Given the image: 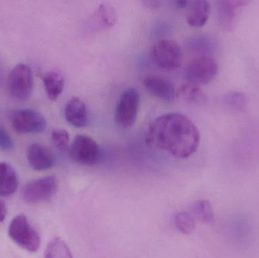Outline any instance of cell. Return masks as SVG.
<instances>
[{"label":"cell","mask_w":259,"mask_h":258,"mask_svg":"<svg viewBox=\"0 0 259 258\" xmlns=\"http://www.w3.org/2000/svg\"><path fill=\"white\" fill-rule=\"evenodd\" d=\"M146 142L177 159H184L196 152L200 142V133L194 123L185 115L168 113L158 117L149 126Z\"/></svg>","instance_id":"1"},{"label":"cell","mask_w":259,"mask_h":258,"mask_svg":"<svg viewBox=\"0 0 259 258\" xmlns=\"http://www.w3.org/2000/svg\"><path fill=\"white\" fill-rule=\"evenodd\" d=\"M9 237L18 246L30 252H36L40 246V236L24 215L15 217L9 228Z\"/></svg>","instance_id":"2"},{"label":"cell","mask_w":259,"mask_h":258,"mask_svg":"<svg viewBox=\"0 0 259 258\" xmlns=\"http://www.w3.org/2000/svg\"><path fill=\"white\" fill-rule=\"evenodd\" d=\"M152 56L158 67L167 71L178 69L184 62L182 48L171 39L158 41L152 47Z\"/></svg>","instance_id":"3"},{"label":"cell","mask_w":259,"mask_h":258,"mask_svg":"<svg viewBox=\"0 0 259 258\" xmlns=\"http://www.w3.org/2000/svg\"><path fill=\"white\" fill-rule=\"evenodd\" d=\"M219 65L210 56H197L187 65L185 77L190 84L200 86L210 83L217 75Z\"/></svg>","instance_id":"4"},{"label":"cell","mask_w":259,"mask_h":258,"mask_svg":"<svg viewBox=\"0 0 259 258\" xmlns=\"http://www.w3.org/2000/svg\"><path fill=\"white\" fill-rule=\"evenodd\" d=\"M69 150L73 161L84 166L97 165L101 157V151L98 143L87 135H77L71 143Z\"/></svg>","instance_id":"5"},{"label":"cell","mask_w":259,"mask_h":258,"mask_svg":"<svg viewBox=\"0 0 259 258\" xmlns=\"http://www.w3.org/2000/svg\"><path fill=\"white\" fill-rule=\"evenodd\" d=\"M33 80L31 69L27 65H16L8 77V89L14 98L20 101L27 99L33 90Z\"/></svg>","instance_id":"6"},{"label":"cell","mask_w":259,"mask_h":258,"mask_svg":"<svg viewBox=\"0 0 259 258\" xmlns=\"http://www.w3.org/2000/svg\"><path fill=\"white\" fill-rule=\"evenodd\" d=\"M140 102V94L137 89L128 88L123 92L115 110V121L119 127L127 129L134 125L137 120Z\"/></svg>","instance_id":"7"},{"label":"cell","mask_w":259,"mask_h":258,"mask_svg":"<svg viewBox=\"0 0 259 258\" xmlns=\"http://www.w3.org/2000/svg\"><path fill=\"white\" fill-rule=\"evenodd\" d=\"M11 124L20 133H42L47 128V120L44 115L33 109H21L11 112Z\"/></svg>","instance_id":"8"},{"label":"cell","mask_w":259,"mask_h":258,"mask_svg":"<svg viewBox=\"0 0 259 258\" xmlns=\"http://www.w3.org/2000/svg\"><path fill=\"white\" fill-rule=\"evenodd\" d=\"M58 182L53 176L38 179L27 183L22 191V197L27 203L42 202L50 199L56 193Z\"/></svg>","instance_id":"9"},{"label":"cell","mask_w":259,"mask_h":258,"mask_svg":"<svg viewBox=\"0 0 259 258\" xmlns=\"http://www.w3.org/2000/svg\"><path fill=\"white\" fill-rule=\"evenodd\" d=\"M26 154L29 165L34 171H47L56 164V157L53 151L39 143L29 145Z\"/></svg>","instance_id":"10"},{"label":"cell","mask_w":259,"mask_h":258,"mask_svg":"<svg viewBox=\"0 0 259 258\" xmlns=\"http://www.w3.org/2000/svg\"><path fill=\"white\" fill-rule=\"evenodd\" d=\"M145 87L154 96L165 101H173L177 97L173 83L161 76H148L144 79Z\"/></svg>","instance_id":"11"},{"label":"cell","mask_w":259,"mask_h":258,"mask_svg":"<svg viewBox=\"0 0 259 258\" xmlns=\"http://www.w3.org/2000/svg\"><path fill=\"white\" fill-rule=\"evenodd\" d=\"M249 2L238 1V0L219 2L217 8V15L221 27L224 30H232L239 12Z\"/></svg>","instance_id":"12"},{"label":"cell","mask_w":259,"mask_h":258,"mask_svg":"<svg viewBox=\"0 0 259 258\" xmlns=\"http://www.w3.org/2000/svg\"><path fill=\"white\" fill-rule=\"evenodd\" d=\"M65 116L69 124L77 128H82L88 125V115L86 106L77 97H72L66 103Z\"/></svg>","instance_id":"13"},{"label":"cell","mask_w":259,"mask_h":258,"mask_svg":"<svg viewBox=\"0 0 259 258\" xmlns=\"http://www.w3.org/2000/svg\"><path fill=\"white\" fill-rule=\"evenodd\" d=\"M210 15V4L205 0L190 2L187 7V21L193 27H202Z\"/></svg>","instance_id":"14"},{"label":"cell","mask_w":259,"mask_h":258,"mask_svg":"<svg viewBox=\"0 0 259 258\" xmlns=\"http://www.w3.org/2000/svg\"><path fill=\"white\" fill-rule=\"evenodd\" d=\"M42 82L47 96L52 101H56L65 87V77L59 70L48 71L42 75Z\"/></svg>","instance_id":"15"},{"label":"cell","mask_w":259,"mask_h":258,"mask_svg":"<svg viewBox=\"0 0 259 258\" xmlns=\"http://www.w3.org/2000/svg\"><path fill=\"white\" fill-rule=\"evenodd\" d=\"M18 186L16 172L11 165L0 162V195L9 197L13 195Z\"/></svg>","instance_id":"16"},{"label":"cell","mask_w":259,"mask_h":258,"mask_svg":"<svg viewBox=\"0 0 259 258\" xmlns=\"http://www.w3.org/2000/svg\"><path fill=\"white\" fill-rule=\"evenodd\" d=\"M117 15L115 9L107 3H103L99 6L98 9L93 15V21L100 29L110 28L116 22Z\"/></svg>","instance_id":"17"},{"label":"cell","mask_w":259,"mask_h":258,"mask_svg":"<svg viewBox=\"0 0 259 258\" xmlns=\"http://www.w3.org/2000/svg\"><path fill=\"white\" fill-rule=\"evenodd\" d=\"M177 97L196 106H205L208 101L206 95L199 86L193 84L185 85L180 88L177 92Z\"/></svg>","instance_id":"18"},{"label":"cell","mask_w":259,"mask_h":258,"mask_svg":"<svg viewBox=\"0 0 259 258\" xmlns=\"http://www.w3.org/2000/svg\"><path fill=\"white\" fill-rule=\"evenodd\" d=\"M193 218L206 224H211L215 221L214 211L211 203L207 200L196 201L192 207Z\"/></svg>","instance_id":"19"},{"label":"cell","mask_w":259,"mask_h":258,"mask_svg":"<svg viewBox=\"0 0 259 258\" xmlns=\"http://www.w3.org/2000/svg\"><path fill=\"white\" fill-rule=\"evenodd\" d=\"M44 258H73V255L63 239L55 238L47 245Z\"/></svg>","instance_id":"20"},{"label":"cell","mask_w":259,"mask_h":258,"mask_svg":"<svg viewBox=\"0 0 259 258\" xmlns=\"http://www.w3.org/2000/svg\"><path fill=\"white\" fill-rule=\"evenodd\" d=\"M175 223L177 229L184 234H191L196 230L195 218L187 212H182L177 214Z\"/></svg>","instance_id":"21"},{"label":"cell","mask_w":259,"mask_h":258,"mask_svg":"<svg viewBox=\"0 0 259 258\" xmlns=\"http://www.w3.org/2000/svg\"><path fill=\"white\" fill-rule=\"evenodd\" d=\"M193 49L198 53V56H210L214 53L216 46L212 39L208 37H199L192 42Z\"/></svg>","instance_id":"22"},{"label":"cell","mask_w":259,"mask_h":258,"mask_svg":"<svg viewBox=\"0 0 259 258\" xmlns=\"http://www.w3.org/2000/svg\"><path fill=\"white\" fill-rule=\"evenodd\" d=\"M51 137L56 148L64 151L69 149L71 145H70V136L68 131L62 129H56L52 132Z\"/></svg>","instance_id":"23"},{"label":"cell","mask_w":259,"mask_h":258,"mask_svg":"<svg viewBox=\"0 0 259 258\" xmlns=\"http://www.w3.org/2000/svg\"><path fill=\"white\" fill-rule=\"evenodd\" d=\"M225 102L234 110H242L246 107L247 99L244 94L241 92H233L228 93L225 98Z\"/></svg>","instance_id":"24"},{"label":"cell","mask_w":259,"mask_h":258,"mask_svg":"<svg viewBox=\"0 0 259 258\" xmlns=\"http://www.w3.org/2000/svg\"><path fill=\"white\" fill-rule=\"evenodd\" d=\"M13 141L10 135L3 127H0V149L9 151L13 148Z\"/></svg>","instance_id":"25"},{"label":"cell","mask_w":259,"mask_h":258,"mask_svg":"<svg viewBox=\"0 0 259 258\" xmlns=\"http://www.w3.org/2000/svg\"><path fill=\"white\" fill-rule=\"evenodd\" d=\"M6 213H7V210H6V204H5L4 201L0 198V222H3L4 221L6 217Z\"/></svg>","instance_id":"26"},{"label":"cell","mask_w":259,"mask_h":258,"mask_svg":"<svg viewBox=\"0 0 259 258\" xmlns=\"http://www.w3.org/2000/svg\"><path fill=\"white\" fill-rule=\"evenodd\" d=\"M145 4H146V6H147V7L155 8L158 7L159 3H158V2L157 1H148L145 2Z\"/></svg>","instance_id":"27"},{"label":"cell","mask_w":259,"mask_h":258,"mask_svg":"<svg viewBox=\"0 0 259 258\" xmlns=\"http://www.w3.org/2000/svg\"><path fill=\"white\" fill-rule=\"evenodd\" d=\"M189 3H190V2L188 1H179L177 3V4L181 9H184V8L188 7Z\"/></svg>","instance_id":"28"}]
</instances>
